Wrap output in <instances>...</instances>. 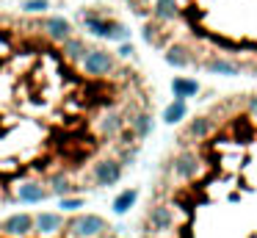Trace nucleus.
I'll use <instances>...</instances> for the list:
<instances>
[{
  "label": "nucleus",
  "mask_w": 257,
  "mask_h": 238,
  "mask_svg": "<svg viewBox=\"0 0 257 238\" xmlns=\"http://www.w3.org/2000/svg\"><path fill=\"white\" fill-rule=\"evenodd\" d=\"M130 55H133V47H130V44H122V47H119V58H130Z\"/></svg>",
  "instance_id": "16"
},
{
  "label": "nucleus",
  "mask_w": 257,
  "mask_h": 238,
  "mask_svg": "<svg viewBox=\"0 0 257 238\" xmlns=\"http://www.w3.org/2000/svg\"><path fill=\"white\" fill-rule=\"evenodd\" d=\"M163 119L169 122V125H177V122L185 119V103L183 100H177V103H172L166 111H163Z\"/></svg>",
  "instance_id": "11"
},
{
  "label": "nucleus",
  "mask_w": 257,
  "mask_h": 238,
  "mask_svg": "<svg viewBox=\"0 0 257 238\" xmlns=\"http://www.w3.org/2000/svg\"><path fill=\"white\" fill-rule=\"evenodd\" d=\"M80 61H83L86 75H91V77H102L116 66V61H113V55L108 50H86V55Z\"/></svg>",
  "instance_id": "3"
},
{
  "label": "nucleus",
  "mask_w": 257,
  "mask_h": 238,
  "mask_svg": "<svg viewBox=\"0 0 257 238\" xmlns=\"http://www.w3.org/2000/svg\"><path fill=\"white\" fill-rule=\"evenodd\" d=\"M86 28H89L91 36H100V39H111V42H124L130 39V31L124 25L113 20H105V17H94V14H86Z\"/></svg>",
  "instance_id": "1"
},
{
  "label": "nucleus",
  "mask_w": 257,
  "mask_h": 238,
  "mask_svg": "<svg viewBox=\"0 0 257 238\" xmlns=\"http://www.w3.org/2000/svg\"><path fill=\"white\" fill-rule=\"evenodd\" d=\"M47 197V188H42L39 183H25L20 186V202H42Z\"/></svg>",
  "instance_id": "8"
},
{
  "label": "nucleus",
  "mask_w": 257,
  "mask_h": 238,
  "mask_svg": "<svg viewBox=\"0 0 257 238\" xmlns=\"http://www.w3.org/2000/svg\"><path fill=\"white\" fill-rule=\"evenodd\" d=\"M69 230H72L75 238H100L108 230V221L102 216H94V213H80L72 219Z\"/></svg>",
  "instance_id": "2"
},
{
  "label": "nucleus",
  "mask_w": 257,
  "mask_h": 238,
  "mask_svg": "<svg viewBox=\"0 0 257 238\" xmlns=\"http://www.w3.org/2000/svg\"><path fill=\"white\" fill-rule=\"evenodd\" d=\"M45 9H50V3H47V0H25V3H23L25 14H42Z\"/></svg>",
  "instance_id": "13"
},
{
  "label": "nucleus",
  "mask_w": 257,
  "mask_h": 238,
  "mask_svg": "<svg viewBox=\"0 0 257 238\" xmlns=\"http://www.w3.org/2000/svg\"><path fill=\"white\" fill-rule=\"evenodd\" d=\"M136 199H139V194H136L133 188H130V191H122L116 199H113V210H116V213H127V210L136 205Z\"/></svg>",
  "instance_id": "10"
},
{
  "label": "nucleus",
  "mask_w": 257,
  "mask_h": 238,
  "mask_svg": "<svg viewBox=\"0 0 257 238\" xmlns=\"http://www.w3.org/2000/svg\"><path fill=\"white\" fill-rule=\"evenodd\" d=\"M86 50H89V47H86V44L80 42V39H72V36L64 39V53H67V58H69V61H80V58L86 55Z\"/></svg>",
  "instance_id": "9"
},
{
  "label": "nucleus",
  "mask_w": 257,
  "mask_h": 238,
  "mask_svg": "<svg viewBox=\"0 0 257 238\" xmlns=\"http://www.w3.org/2000/svg\"><path fill=\"white\" fill-rule=\"evenodd\" d=\"M119 177H122V161H116V158L100 161L94 166V180L100 186H113V183H119Z\"/></svg>",
  "instance_id": "4"
},
{
  "label": "nucleus",
  "mask_w": 257,
  "mask_h": 238,
  "mask_svg": "<svg viewBox=\"0 0 257 238\" xmlns=\"http://www.w3.org/2000/svg\"><path fill=\"white\" fill-rule=\"evenodd\" d=\"M31 230H34V216L31 213H14L3 221V232L12 238H25L31 235Z\"/></svg>",
  "instance_id": "5"
},
{
  "label": "nucleus",
  "mask_w": 257,
  "mask_h": 238,
  "mask_svg": "<svg viewBox=\"0 0 257 238\" xmlns=\"http://www.w3.org/2000/svg\"><path fill=\"white\" fill-rule=\"evenodd\" d=\"M61 210H67V213H75L78 208H83V199L80 197H61Z\"/></svg>",
  "instance_id": "14"
},
{
  "label": "nucleus",
  "mask_w": 257,
  "mask_h": 238,
  "mask_svg": "<svg viewBox=\"0 0 257 238\" xmlns=\"http://www.w3.org/2000/svg\"><path fill=\"white\" fill-rule=\"evenodd\" d=\"M45 28H47V36H50L53 42H64V39L72 36V25H69L64 17H47Z\"/></svg>",
  "instance_id": "6"
},
{
  "label": "nucleus",
  "mask_w": 257,
  "mask_h": 238,
  "mask_svg": "<svg viewBox=\"0 0 257 238\" xmlns=\"http://www.w3.org/2000/svg\"><path fill=\"white\" fill-rule=\"evenodd\" d=\"M61 224H64V221H61V216H58V213H39V216H34V230L42 232V235L56 232Z\"/></svg>",
  "instance_id": "7"
},
{
  "label": "nucleus",
  "mask_w": 257,
  "mask_h": 238,
  "mask_svg": "<svg viewBox=\"0 0 257 238\" xmlns=\"http://www.w3.org/2000/svg\"><path fill=\"white\" fill-rule=\"evenodd\" d=\"M50 183H53V194H58V197H64V194H69V191H72V186H69V183L64 180L61 175H56Z\"/></svg>",
  "instance_id": "15"
},
{
  "label": "nucleus",
  "mask_w": 257,
  "mask_h": 238,
  "mask_svg": "<svg viewBox=\"0 0 257 238\" xmlns=\"http://www.w3.org/2000/svg\"><path fill=\"white\" fill-rule=\"evenodd\" d=\"M172 89H174V94H177L180 100H183V97H191V94L199 92V86H196L194 81H185V77H177V81L172 83Z\"/></svg>",
  "instance_id": "12"
}]
</instances>
